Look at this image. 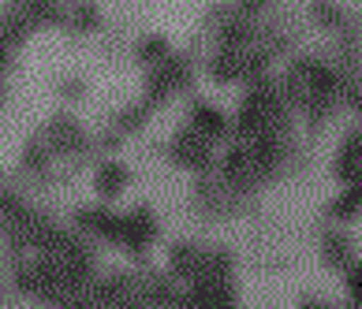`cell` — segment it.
Returning <instances> with one entry per match:
<instances>
[{"instance_id": "1", "label": "cell", "mask_w": 362, "mask_h": 309, "mask_svg": "<svg viewBox=\"0 0 362 309\" xmlns=\"http://www.w3.org/2000/svg\"><path fill=\"white\" fill-rule=\"evenodd\" d=\"M306 11H310V23L317 26L321 34H329V37H362L358 16L351 8L337 4V0H314Z\"/></svg>"}, {"instance_id": "2", "label": "cell", "mask_w": 362, "mask_h": 309, "mask_svg": "<svg viewBox=\"0 0 362 309\" xmlns=\"http://www.w3.org/2000/svg\"><path fill=\"white\" fill-rule=\"evenodd\" d=\"M332 176L344 186H351L362 176V131H347L344 142L337 145V157H332Z\"/></svg>"}, {"instance_id": "3", "label": "cell", "mask_w": 362, "mask_h": 309, "mask_svg": "<svg viewBox=\"0 0 362 309\" xmlns=\"http://www.w3.org/2000/svg\"><path fill=\"white\" fill-rule=\"evenodd\" d=\"M321 261L329 268H340V272L355 261L351 235H347L344 227H325V231H321Z\"/></svg>"}, {"instance_id": "4", "label": "cell", "mask_w": 362, "mask_h": 309, "mask_svg": "<svg viewBox=\"0 0 362 309\" xmlns=\"http://www.w3.org/2000/svg\"><path fill=\"white\" fill-rule=\"evenodd\" d=\"M325 212H329L332 224H351V220H358V217H362V190H358V186H344L340 194H332V201L325 205Z\"/></svg>"}, {"instance_id": "5", "label": "cell", "mask_w": 362, "mask_h": 309, "mask_svg": "<svg viewBox=\"0 0 362 309\" xmlns=\"http://www.w3.org/2000/svg\"><path fill=\"white\" fill-rule=\"evenodd\" d=\"M194 309H235V294L228 284H206L202 291L191 298Z\"/></svg>"}, {"instance_id": "6", "label": "cell", "mask_w": 362, "mask_h": 309, "mask_svg": "<svg viewBox=\"0 0 362 309\" xmlns=\"http://www.w3.org/2000/svg\"><path fill=\"white\" fill-rule=\"evenodd\" d=\"M194 131L202 134V138H224L228 119H224V112L213 109V104H198L194 109Z\"/></svg>"}, {"instance_id": "7", "label": "cell", "mask_w": 362, "mask_h": 309, "mask_svg": "<svg viewBox=\"0 0 362 309\" xmlns=\"http://www.w3.org/2000/svg\"><path fill=\"white\" fill-rule=\"evenodd\" d=\"M344 287H347V309H362V261H351L344 268Z\"/></svg>"}, {"instance_id": "8", "label": "cell", "mask_w": 362, "mask_h": 309, "mask_svg": "<svg viewBox=\"0 0 362 309\" xmlns=\"http://www.w3.org/2000/svg\"><path fill=\"white\" fill-rule=\"evenodd\" d=\"M280 4V0H235V11L239 16H247V19H262L265 11H273Z\"/></svg>"}, {"instance_id": "9", "label": "cell", "mask_w": 362, "mask_h": 309, "mask_svg": "<svg viewBox=\"0 0 362 309\" xmlns=\"http://www.w3.org/2000/svg\"><path fill=\"white\" fill-rule=\"evenodd\" d=\"M124 179H127V171H124V168H105V171H101V179H98V186H101L105 194H116L119 186H124Z\"/></svg>"}, {"instance_id": "10", "label": "cell", "mask_w": 362, "mask_h": 309, "mask_svg": "<svg viewBox=\"0 0 362 309\" xmlns=\"http://www.w3.org/2000/svg\"><path fill=\"white\" fill-rule=\"evenodd\" d=\"M139 52H142L146 60H160L168 52V45H165V37H142V49Z\"/></svg>"}, {"instance_id": "11", "label": "cell", "mask_w": 362, "mask_h": 309, "mask_svg": "<svg viewBox=\"0 0 362 309\" xmlns=\"http://www.w3.org/2000/svg\"><path fill=\"white\" fill-rule=\"evenodd\" d=\"M299 309H332V305H329V302H321V298H303Z\"/></svg>"}, {"instance_id": "12", "label": "cell", "mask_w": 362, "mask_h": 309, "mask_svg": "<svg viewBox=\"0 0 362 309\" xmlns=\"http://www.w3.org/2000/svg\"><path fill=\"white\" fill-rule=\"evenodd\" d=\"M351 186H358V190H362V176H358V179H355V183H351Z\"/></svg>"}, {"instance_id": "13", "label": "cell", "mask_w": 362, "mask_h": 309, "mask_svg": "<svg viewBox=\"0 0 362 309\" xmlns=\"http://www.w3.org/2000/svg\"><path fill=\"white\" fill-rule=\"evenodd\" d=\"M0 63H4V45H0Z\"/></svg>"}, {"instance_id": "14", "label": "cell", "mask_w": 362, "mask_h": 309, "mask_svg": "<svg viewBox=\"0 0 362 309\" xmlns=\"http://www.w3.org/2000/svg\"><path fill=\"white\" fill-rule=\"evenodd\" d=\"M358 131H362V116H358Z\"/></svg>"}]
</instances>
